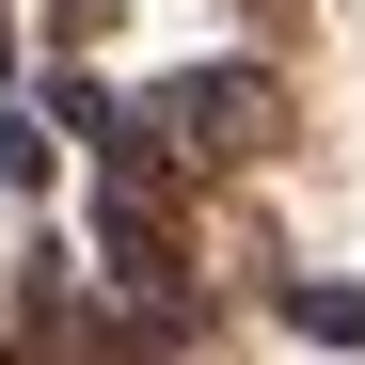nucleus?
I'll list each match as a JSON object with an SVG mask.
<instances>
[{
  "label": "nucleus",
  "mask_w": 365,
  "mask_h": 365,
  "mask_svg": "<svg viewBox=\"0 0 365 365\" xmlns=\"http://www.w3.org/2000/svg\"><path fill=\"white\" fill-rule=\"evenodd\" d=\"M0 191H48V111L0 96Z\"/></svg>",
  "instance_id": "nucleus-3"
},
{
  "label": "nucleus",
  "mask_w": 365,
  "mask_h": 365,
  "mask_svg": "<svg viewBox=\"0 0 365 365\" xmlns=\"http://www.w3.org/2000/svg\"><path fill=\"white\" fill-rule=\"evenodd\" d=\"M286 334H318V349H365V286H286Z\"/></svg>",
  "instance_id": "nucleus-2"
},
{
  "label": "nucleus",
  "mask_w": 365,
  "mask_h": 365,
  "mask_svg": "<svg viewBox=\"0 0 365 365\" xmlns=\"http://www.w3.org/2000/svg\"><path fill=\"white\" fill-rule=\"evenodd\" d=\"M0 96H16V32H0Z\"/></svg>",
  "instance_id": "nucleus-4"
},
{
  "label": "nucleus",
  "mask_w": 365,
  "mask_h": 365,
  "mask_svg": "<svg viewBox=\"0 0 365 365\" xmlns=\"http://www.w3.org/2000/svg\"><path fill=\"white\" fill-rule=\"evenodd\" d=\"M255 64H191V80H143L128 96V128H143V159H238V128H255Z\"/></svg>",
  "instance_id": "nucleus-1"
}]
</instances>
